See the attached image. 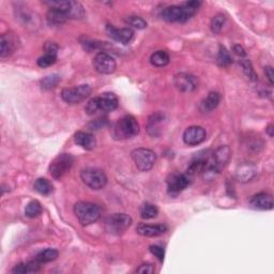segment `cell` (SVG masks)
I'll list each match as a JSON object with an SVG mask.
<instances>
[{
  "label": "cell",
  "mask_w": 274,
  "mask_h": 274,
  "mask_svg": "<svg viewBox=\"0 0 274 274\" xmlns=\"http://www.w3.org/2000/svg\"><path fill=\"white\" fill-rule=\"evenodd\" d=\"M139 133V124L133 116H124L113 126V136L118 141L130 139Z\"/></svg>",
  "instance_id": "obj_3"
},
{
  "label": "cell",
  "mask_w": 274,
  "mask_h": 274,
  "mask_svg": "<svg viewBox=\"0 0 274 274\" xmlns=\"http://www.w3.org/2000/svg\"><path fill=\"white\" fill-rule=\"evenodd\" d=\"M169 55L164 51H157L151 55L150 62L152 65L157 66V68H163L169 63Z\"/></svg>",
  "instance_id": "obj_24"
},
{
  "label": "cell",
  "mask_w": 274,
  "mask_h": 274,
  "mask_svg": "<svg viewBox=\"0 0 274 274\" xmlns=\"http://www.w3.org/2000/svg\"><path fill=\"white\" fill-rule=\"evenodd\" d=\"M167 188L170 195H177L184 191L190 184V177L186 174L173 175L167 181Z\"/></svg>",
  "instance_id": "obj_13"
},
{
  "label": "cell",
  "mask_w": 274,
  "mask_h": 274,
  "mask_svg": "<svg viewBox=\"0 0 274 274\" xmlns=\"http://www.w3.org/2000/svg\"><path fill=\"white\" fill-rule=\"evenodd\" d=\"M234 52H235L236 55H238L239 57H245L246 56V52L241 45H235L234 46Z\"/></svg>",
  "instance_id": "obj_39"
},
{
  "label": "cell",
  "mask_w": 274,
  "mask_h": 274,
  "mask_svg": "<svg viewBox=\"0 0 274 274\" xmlns=\"http://www.w3.org/2000/svg\"><path fill=\"white\" fill-rule=\"evenodd\" d=\"M167 231V226L165 224H145L141 223L137 225L136 233L143 237H159L164 235Z\"/></svg>",
  "instance_id": "obj_16"
},
{
  "label": "cell",
  "mask_w": 274,
  "mask_h": 274,
  "mask_svg": "<svg viewBox=\"0 0 274 274\" xmlns=\"http://www.w3.org/2000/svg\"><path fill=\"white\" fill-rule=\"evenodd\" d=\"M150 252L154 255V256L159 259V261L164 260V256H165V249H164L160 245H151L150 246Z\"/></svg>",
  "instance_id": "obj_35"
},
{
  "label": "cell",
  "mask_w": 274,
  "mask_h": 274,
  "mask_svg": "<svg viewBox=\"0 0 274 274\" xmlns=\"http://www.w3.org/2000/svg\"><path fill=\"white\" fill-rule=\"evenodd\" d=\"M59 82H60V77L57 74L48 75L41 81V86L45 90H50L56 87Z\"/></svg>",
  "instance_id": "obj_34"
},
{
  "label": "cell",
  "mask_w": 274,
  "mask_h": 274,
  "mask_svg": "<svg viewBox=\"0 0 274 274\" xmlns=\"http://www.w3.org/2000/svg\"><path fill=\"white\" fill-rule=\"evenodd\" d=\"M81 179L85 184L92 188V190H101L107 184L106 175L104 172L97 168L83 169L81 173Z\"/></svg>",
  "instance_id": "obj_6"
},
{
  "label": "cell",
  "mask_w": 274,
  "mask_h": 274,
  "mask_svg": "<svg viewBox=\"0 0 274 274\" xmlns=\"http://www.w3.org/2000/svg\"><path fill=\"white\" fill-rule=\"evenodd\" d=\"M91 93L89 85H80V86L64 88L61 92L62 100L68 104H78L86 100Z\"/></svg>",
  "instance_id": "obj_9"
},
{
  "label": "cell",
  "mask_w": 274,
  "mask_h": 274,
  "mask_svg": "<svg viewBox=\"0 0 274 274\" xmlns=\"http://www.w3.org/2000/svg\"><path fill=\"white\" fill-rule=\"evenodd\" d=\"M118 107V97L115 93L105 92L100 96L92 97L85 106V111L90 116L95 115L99 112L109 113Z\"/></svg>",
  "instance_id": "obj_2"
},
{
  "label": "cell",
  "mask_w": 274,
  "mask_h": 274,
  "mask_svg": "<svg viewBox=\"0 0 274 274\" xmlns=\"http://www.w3.org/2000/svg\"><path fill=\"white\" fill-rule=\"evenodd\" d=\"M249 204L255 209L258 210H272L273 209V197L268 193H258L249 200Z\"/></svg>",
  "instance_id": "obj_17"
},
{
  "label": "cell",
  "mask_w": 274,
  "mask_h": 274,
  "mask_svg": "<svg viewBox=\"0 0 274 274\" xmlns=\"http://www.w3.org/2000/svg\"><path fill=\"white\" fill-rule=\"evenodd\" d=\"M74 157L70 153H61L57 155L50 165V172L52 177L56 180L63 178V176L71 169Z\"/></svg>",
  "instance_id": "obj_7"
},
{
  "label": "cell",
  "mask_w": 274,
  "mask_h": 274,
  "mask_svg": "<svg viewBox=\"0 0 274 274\" xmlns=\"http://www.w3.org/2000/svg\"><path fill=\"white\" fill-rule=\"evenodd\" d=\"M257 174V168L253 164H242L239 168L237 169L236 177L241 182H247L252 180Z\"/></svg>",
  "instance_id": "obj_20"
},
{
  "label": "cell",
  "mask_w": 274,
  "mask_h": 274,
  "mask_svg": "<svg viewBox=\"0 0 274 274\" xmlns=\"http://www.w3.org/2000/svg\"><path fill=\"white\" fill-rule=\"evenodd\" d=\"M221 102V95L216 91H211L209 94L205 97L204 101L200 104V109L205 113H210L213 109H215Z\"/></svg>",
  "instance_id": "obj_21"
},
{
  "label": "cell",
  "mask_w": 274,
  "mask_h": 274,
  "mask_svg": "<svg viewBox=\"0 0 274 274\" xmlns=\"http://www.w3.org/2000/svg\"><path fill=\"white\" fill-rule=\"evenodd\" d=\"M68 20H69L68 15L59 10L50 9V11L47 12L46 21L48 23V25H51V26L62 25V24H64Z\"/></svg>",
  "instance_id": "obj_22"
},
{
  "label": "cell",
  "mask_w": 274,
  "mask_h": 274,
  "mask_svg": "<svg viewBox=\"0 0 274 274\" xmlns=\"http://www.w3.org/2000/svg\"><path fill=\"white\" fill-rule=\"evenodd\" d=\"M200 4L202 2L194 0L183 2L180 5H169L162 11L161 16L168 23H185L196 14Z\"/></svg>",
  "instance_id": "obj_1"
},
{
  "label": "cell",
  "mask_w": 274,
  "mask_h": 274,
  "mask_svg": "<svg viewBox=\"0 0 274 274\" xmlns=\"http://www.w3.org/2000/svg\"><path fill=\"white\" fill-rule=\"evenodd\" d=\"M174 85L179 91L184 93L193 92L198 87L197 78L187 73H179L174 77Z\"/></svg>",
  "instance_id": "obj_11"
},
{
  "label": "cell",
  "mask_w": 274,
  "mask_h": 274,
  "mask_svg": "<svg viewBox=\"0 0 274 274\" xmlns=\"http://www.w3.org/2000/svg\"><path fill=\"white\" fill-rule=\"evenodd\" d=\"M34 190L41 195H50L53 192V185L50 181L45 178H39L34 182Z\"/></svg>",
  "instance_id": "obj_27"
},
{
  "label": "cell",
  "mask_w": 274,
  "mask_h": 274,
  "mask_svg": "<svg viewBox=\"0 0 274 274\" xmlns=\"http://www.w3.org/2000/svg\"><path fill=\"white\" fill-rule=\"evenodd\" d=\"M165 121V117L163 114H154L149 118L147 130L151 136H159L162 132V127Z\"/></svg>",
  "instance_id": "obj_19"
},
{
  "label": "cell",
  "mask_w": 274,
  "mask_h": 274,
  "mask_svg": "<svg viewBox=\"0 0 274 274\" xmlns=\"http://www.w3.org/2000/svg\"><path fill=\"white\" fill-rule=\"evenodd\" d=\"M265 74H266V77H267V80L268 82H269V84L273 85V80H274V73H273V69H272V66H265Z\"/></svg>",
  "instance_id": "obj_38"
},
{
  "label": "cell",
  "mask_w": 274,
  "mask_h": 274,
  "mask_svg": "<svg viewBox=\"0 0 274 274\" xmlns=\"http://www.w3.org/2000/svg\"><path fill=\"white\" fill-rule=\"evenodd\" d=\"M154 271H155L154 266L151 264H143L136 270L137 273H141V274H152V273H154Z\"/></svg>",
  "instance_id": "obj_36"
},
{
  "label": "cell",
  "mask_w": 274,
  "mask_h": 274,
  "mask_svg": "<svg viewBox=\"0 0 274 274\" xmlns=\"http://www.w3.org/2000/svg\"><path fill=\"white\" fill-rule=\"evenodd\" d=\"M42 213V206L38 200H31L28 203L25 208V215L30 218H34L39 216Z\"/></svg>",
  "instance_id": "obj_29"
},
{
  "label": "cell",
  "mask_w": 274,
  "mask_h": 274,
  "mask_svg": "<svg viewBox=\"0 0 274 274\" xmlns=\"http://www.w3.org/2000/svg\"><path fill=\"white\" fill-rule=\"evenodd\" d=\"M132 217L125 213H114L105 222L106 230L112 235H120L132 225Z\"/></svg>",
  "instance_id": "obj_8"
},
{
  "label": "cell",
  "mask_w": 274,
  "mask_h": 274,
  "mask_svg": "<svg viewBox=\"0 0 274 274\" xmlns=\"http://www.w3.org/2000/svg\"><path fill=\"white\" fill-rule=\"evenodd\" d=\"M41 265L38 260H33V261H29V263H22L16 265L13 269H12V272L15 274H26V273H34L38 272L41 269Z\"/></svg>",
  "instance_id": "obj_23"
},
{
  "label": "cell",
  "mask_w": 274,
  "mask_h": 274,
  "mask_svg": "<svg viewBox=\"0 0 274 274\" xmlns=\"http://www.w3.org/2000/svg\"><path fill=\"white\" fill-rule=\"evenodd\" d=\"M74 214L83 226L93 224L101 217V210L96 205L89 202H78L74 205Z\"/></svg>",
  "instance_id": "obj_4"
},
{
  "label": "cell",
  "mask_w": 274,
  "mask_h": 274,
  "mask_svg": "<svg viewBox=\"0 0 274 274\" xmlns=\"http://www.w3.org/2000/svg\"><path fill=\"white\" fill-rule=\"evenodd\" d=\"M125 23L130 26V28H135V29H145L147 27V22L141 16L136 15H131L125 18Z\"/></svg>",
  "instance_id": "obj_32"
},
{
  "label": "cell",
  "mask_w": 274,
  "mask_h": 274,
  "mask_svg": "<svg viewBox=\"0 0 274 274\" xmlns=\"http://www.w3.org/2000/svg\"><path fill=\"white\" fill-rule=\"evenodd\" d=\"M92 65L94 70L100 74H112L115 72L116 66H117L115 59L111 55L104 52H100L95 55Z\"/></svg>",
  "instance_id": "obj_10"
},
{
  "label": "cell",
  "mask_w": 274,
  "mask_h": 274,
  "mask_svg": "<svg viewBox=\"0 0 274 274\" xmlns=\"http://www.w3.org/2000/svg\"><path fill=\"white\" fill-rule=\"evenodd\" d=\"M44 48H45V53H51V54H56V55L59 50L58 45L56 43H54V42H48V43L45 44Z\"/></svg>",
  "instance_id": "obj_37"
},
{
  "label": "cell",
  "mask_w": 274,
  "mask_h": 274,
  "mask_svg": "<svg viewBox=\"0 0 274 274\" xmlns=\"http://www.w3.org/2000/svg\"><path fill=\"white\" fill-rule=\"evenodd\" d=\"M207 137V132L203 126H188L183 133V142L187 146H197L204 143Z\"/></svg>",
  "instance_id": "obj_12"
},
{
  "label": "cell",
  "mask_w": 274,
  "mask_h": 274,
  "mask_svg": "<svg viewBox=\"0 0 274 274\" xmlns=\"http://www.w3.org/2000/svg\"><path fill=\"white\" fill-rule=\"evenodd\" d=\"M74 141L76 145H78L85 150H92L96 145V141L93 134L89 132H77L74 135Z\"/></svg>",
  "instance_id": "obj_18"
},
{
  "label": "cell",
  "mask_w": 274,
  "mask_h": 274,
  "mask_svg": "<svg viewBox=\"0 0 274 274\" xmlns=\"http://www.w3.org/2000/svg\"><path fill=\"white\" fill-rule=\"evenodd\" d=\"M58 251L55 248H46L41 251L38 255H36L35 259L39 261L40 264H47L54 261L55 259H57L58 257Z\"/></svg>",
  "instance_id": "obj_26"
},
{
  "label": "cell",
  "mask_w": 274,
  "mask_h": 274,
  "mask_svg": "<svg viewBox=\"0 0 274 274\" xmlns=\"http://www.w3.org/2000/svg\"><path fill=\"white\" fill-rule=\"evenodd\" d=\"M225 23H226V16H225L224 14L218 13V14L214 15L211 20V24H210L211 31L215 34L220 33L225 25Z\"/></svg>",
  "instance_id": "obj_28"
},
{
  "label": "cell",
  "mask_w": 274,
  "mask_h": 274,
  "mask_svg": "<svg viewBox=\"0 0 274 274\" xmlns=\"http://www.w3.org/2000/svg\"><path fill=\"white\" fill-rule=\"evenodd\" d=\"M131 156L137 169L141 170L143 173L149 172L150 169H152L156 161V155L154 151L147 148L134 149L132 151Z\"/></svg>",
  "instance_id": "obj_5"
},
{
  "label": "cell",
  "mask_w": 274,
  "mask_h": 274,
  "mask_svg": "<svg viewBox=\"0 0 274 274\" xmlns=\"http://www.w3.org/2000/svg\"><path fill=\"white\" fill-rule=\"evenodd\" d=\"M106 31L113 40L122 44H129L134 38V30L130 27L118 29L114 27L113 25H107Z\"/></svg>",
  "instance_id": "obj_14"
},
{
  "label": "cell",
  "mask_w": 274,
  "mask_h": 274,
  "mask_svg": "<svg viewBox=\"0 0 274 274\" xmlns=\"http://www.w3.org/2000/svg\"><path fill=\"white\" fill-rule=\"evenodd\" d=\"M273 130H274V129H273V125H272V124H270V125L268 126L267 129H266L267 133L269 134V136H270V137H272V136H273Z\"/></svg>",
  "instance_id": "obj_40"
},
{
  "label": "cell",
  "mask_w": 274,
  "mask_h": 274,
  "mask_svg": "<svg viewBox=\"0 0 274 274\" xmlns=\"http://www.w3.org/2000/svg\"><path fill=\"white\" fill-rule=\"evenodd\" d=\"M216 61H217V64L220 66H228L231 62H233V59H231V57H230L229 52L223 45H220V50H218Z\"/></svg>",
  "instance_id": "obj_31"
},
{
  "label": "cell",
  "mask_w": 274,
  "mask_h": 274,
  "mask_svg": "<svg viewBox=\"0 0 274 274\" xmlns=\"http://www.w3.org/2000/svg\"><path fill=\"white\" fill-rule=\"evenodd\" d=\"M57 61V55L56 54H51V53H45V55L40 57L38 59V65L40 68H48V66L53 65L55 62Z\"/></svg>",
  "instance_id": "obj_33"
},
{
  "label": "cell",
  "mask_w": 274,
  "mask_h": 274,
  "mask_svg": "<svg viewBox=\"0 0 274 274\" xmlns=\"http://www.w3.org/2000/svg\"><path fill=\"white\" fill-rule=\"evenodd\" d=\"M157 213H159V209L156 208V206L150 203H145L141 206L139 209V214L144 220H151V218L156 217Z\"/></svg>",
  "instance_id": "obj_25"
},
{
  "label": "cell",
  "mask_w": 274,
  "mask_h": 274,
  "mask_svg": "<svg viewBox=\"0 0 274 274\" xmlns=\"http://www.w3.org/2000/svg\"><path fill=\"white\" fill-rule=\"evenodd\" d=\"M0 57L5 58L11 56L18 46V39L13 32L4 33L0 41Z\"/></svg>",
  "instance_id": "obj_15"
},
{
  "label": "cell",
  "mask_w": 274,
  "mask_h": 274,
  "mask_svg": "<svg viewBox=\"0 0 274 274\" xmlns=\"http://www.w3.org/2000/svg\"><path fill=\"white\" fill-rule=\"evenodd\" d=\"M240 64H241V68H242L243 72H244V74L247 76L248 80H251L253 82H256L258 80L256 72H255V70L253 69V65L249 60L242 59L240 61Z\"/></svg>",
  "instance_id": "obj_30"
}]
</instances>
